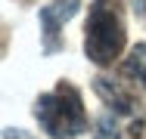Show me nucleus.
<instances>
[{
	"mask_svg": "<svg viewBox=\"0 0 146 139\" xmlns=\"http://www.w3.org/2000/svg\"><path fill=\"white\" fill-rule=\"evenodd\" d=\"M124 50V6L121 0H93L84 25V53L93 65L109 68Z\"/></svg>",
	"mask_w": 146,
	"mask_h": 139,
	"instance_id": "obj_1",
	"label": "nucleus"
},
{
	"mask_svg": "<svg viewBox=\"0 0 146 139\" xmlns=\"http://www.w3.org/2000/svg\"><path fill=\"white\" fill-rule=\"evenodd\" d=\"M34 117L44 127V133L53 139H75L87 130V111L81 102V93L68 81H59L50 93L37 96Z\"/></svg>",
	"mask_w": 146,
	"mask_h": 139,
	"instance_id": "obj_2",
	"label": "nucleus"
},
{
	"mask_svg": "<svg viewBox=\"0 0 146 139\" xmlns=\"http://www.w3.org/2000/svg\"><path fill=\"white\" fill-rule=\"evenodd\" d=\"M81 0H50L40 9V31H44V50L56 53L62 50V25L78 12Z\"/></svg>",
	"mask_w": 146,
	"mask_h": 139,
	"instance_id": "obj_3",
	"label": "nucleus"
},
{
	"mask_svg": "<svg viewBox=\"0 0 146 139\" xmlns=\"http://www.w3.org/2000/svg\"><path fill=\"white\" fill-rule=\"evenodd\" d=\"M93 90L100 93V99L112 108V114H121V117H134V136H137V130L143 127V108H140V102L121 87V83L109 81V77H96L93 81Z\"/></svg>",
	"mask_w": 146,
	"mask_h": 139,
	"instance_id": "obj_4",
	"label": "nucleus"
},
{
	"mask_svg": "<svg viewBox=\"0 0 146 139\" xmlns=\"http://www.w3.org/2000/svg\"><path fill=\"white\" fill-rule=\"evenodd\" d=\"M121 71H124V77H131V81H137L140 87H146V43H137L127 53Z\"/></svg>",
	"mask_w": 146,
	"mask_h": 139,
	"instance_id": "obj_5",
	"label": "nucleus"
},
{
	"mask_svg": "<svg viewBox=\"0 0 146 139\" xmlns=\"http://www.w3.org/2000/svg\"><path fill=\"white\" fill-rule=\"evenodd\" d=\"M93 139H121V124L115 121L112 111H106V114L96 121V133H93Z\"/></svg>",
	"mask_w": 146,
	"mask_h": 139,
	"instance_id": "obj_6",
	"label": "nucleus"
},
{
	"mask_svg": "<svg viewBox=\"0 0 146 139\" xmlns=\"http://www.w3.org/2000/svg\"><path fill=\"white\" fill-rule=\"evenodd\" d=\"M0 139H34V136L25 133V130H13V127H9V130H3V133H0Z\"/></svg>",
	"mask_w": 146,
	"mask_h": 139,
	"instance_id": "obj_7",
	"label": "nucleus"
}]
</instances>
